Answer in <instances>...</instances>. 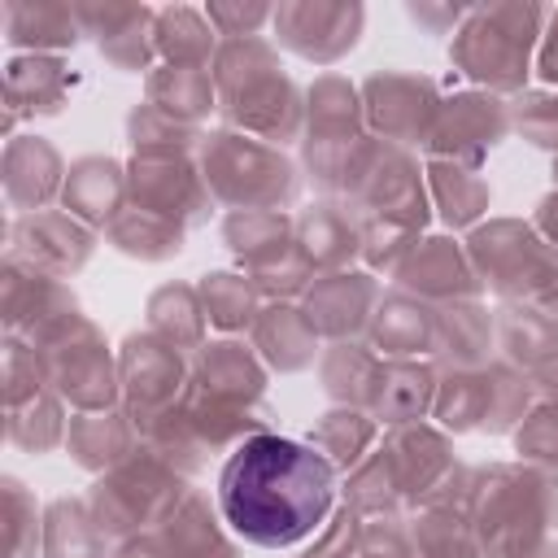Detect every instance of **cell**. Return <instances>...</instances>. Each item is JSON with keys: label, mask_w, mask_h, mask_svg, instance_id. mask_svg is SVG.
Instances as JSON below:
<instances>
[{"label": "cell", "mask_w": 558, "mask_h": 558, "mask_svg": "<svg viewBox=\"0 0 558 558\" xmlns=\"http://www.w3.org/2000/svg\"><path fill=\"white\" fill-rule=\"evenodd\" d=\"M336 475L323 453L288 436H248L218 480L227 523L266 549L305 541L331 510Z\"/></svg>", "instance_id": "obj_1"}]
</instances>
